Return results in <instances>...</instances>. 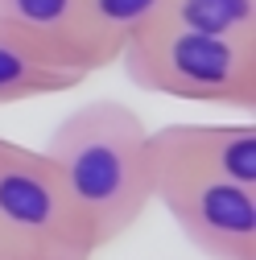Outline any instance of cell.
Instances as JSON below:
<instances>
[{
  "instance_id": "obj_10",
  "label": "cell",
  "mask_w": 256,
  "mask_h": 260,
  "mask_svg": "<svg viewBox=\"0 0 256 260\" xmlns=\"http://www.w3.org/2000/svg\"><path fill=\"white\" fill-rule=\"evenodd\" d=\"M0 260H25V252H21L13 240H5V236H0Z\"/></svg>"
},
{
  "instance_id": "obj_3",
  "label": "cell",
  "mask_w": 256,
  "mask_h": 260,
  "mask_svg": "<svg viewBox=\"0 0 256 260\" xmlns=\"http://www.w3.org/2000/svg\"><path fill=\"white\" fill-rule=\"evenodd\" d=\"M0 236L25 260H91V232L42 149L0 137Z\"/></svg>"
},
{
  "instance_id": "obj_6",
  "label": "cell",
  "mask_w": 256,
  "mask_h": 260,
  "mask_svg": "<svg viewBox=\"0 0 256 260\" xmlns=\"http://www.w3.org/2000/svg\"><path fill=\"white\" fill-rule=\"evenodd\" d=\"M0 25L42 54L79 67L87 75L108 67L104 46L95 42L87 21V0H0Z\"/></svg>"
},
{
  "instance_id": "obj_4",
  "label": "cell",
  "mask_w": 256,
  "mask_h": 260,
  "mask_svg": "<svg viewBox=\"0 0 256 260\" xmlns=\"http://www.w3.org/2000/svg\"><path fill=\"white\" fill-rule=\"evenodd\" d=\"M178 232L211 260H256V190L157 166V194Z\"/></svg>"
},
{
  "instance_id": "obj_1",
  "label": "cell",
  "mask_w": 256,
  "mask_h": 260,
  "mask_svg": "<svg viewBox=\"0 0 256 260\" xmlns=\"http://www.w3.org/2000/svg\"><path fill=\"white\" fill-rule=\"evenodd\" d=\"M149 133L120 100H91L62 120L42 149L75 199L95 252L124 240L153 207L157 161Z\"/></svg>"
},
{
  "instance_id": "obj_8",
  "label": "cell",
  "mask_w": 256,
  "mask_h": 260,
  "mask_svg": "<svg viewBox=\"0 0 256 260\" xmlns=\"http://www.w3.org/2000/svg\"><path fill=\"white\" fill-rule=\"evenodd\" d=\"M162 21L211 38L256 42V0H170Z\"/></svg>"
},
{
  "instance_id": "obj_5",
  "label": "cell",
  "mask_w": 256,
  "mask_h": 260,
  "mask_svg": "<svg viewBox=\"0 0 256 260\" xmlns=\"http://www.w3.org/2000/svg\"><path fill=\"white\" fill-rule=\"evenodd\" d=\"M153 161L256 190V124H166L149 133Z\"/></svg>"
},
{
  "instance_id": "obj_7",
  "label": "cell",
  "mask_w": 256,
  "mask_h": 260,
  "mask_svg": "<svg viewBox=\"0 0 256 260\" xmlns=\"http://www.w3.org/2000/svg\"><path fill=\"white\" fill-rule=\"evenodd\" d=\"M87 79V71L67 67L38 46L21 42L0 25V108L9 104H29V100H50V95H67Z\"/></svg>"
},
{
  "instance_id": "obj_2",
  "label": "cell",
  "mask_w": 256,
  "mask_h": 260,
  "mask_svg": "<svg viewBox=\"0 0 256 260\" xmlns=\"http://www.w3.org/2000/svg\"><path fill=\"white\" fill-rule=\"evenodd\" d=\"M141 91L190 104L256 108V42H232L157 21L116 54Z\"/></svg>"
},
{
  "instance_id": "obj_9",
  "label": "cell",
  "mask_w": 256,
  "mask_h": 260,
  "mask_svg": "<svg viewBox=\"0 0 256 260\" xmlns=\"http://www.w3.org/2000/svg\"><path fill=\"white\" fill-rule=\"evenodd\" d=\"M170 0H87V21L95 42L104 46V54L116 62L128 38H137L141 29L157 25L166 17Z\"/></svg>"
}]
</instances>
